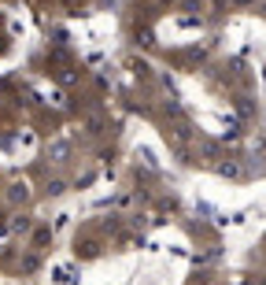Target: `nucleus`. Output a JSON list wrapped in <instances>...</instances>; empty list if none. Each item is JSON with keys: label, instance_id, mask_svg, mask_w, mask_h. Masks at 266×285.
Listing matches in <instances>:
<instances>
[{"label": "nucleus", "instance_id": "obj_1", "mask_svg": "<svg viewBox=\"0 0 266 285\" xmlns=\"http://www.w3.org/2000/svg\"><path fill=\"white\" fill-rule=\"evenodd\" d=\"M11 200H26V185H11Z\"/></svg>", "mask_w": 266, "mask_h": 285}]
</instances>
